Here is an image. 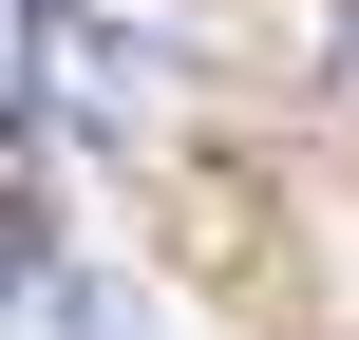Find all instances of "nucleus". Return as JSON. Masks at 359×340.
I'll return each mask as SVG.
<instances>
[{
    "mask_svg": "<svg viewBox=\"0 0 359 340\" xmlns=\"http://www.w3.org/2000/svg\"><path fill=\"white\" fill-rule=\"evenodd\" d=\"M341 95H359V0H341Z\"/></svg>",
    "mask_w": 359,
    "mask_h": 340,
    "instance_id": "1",
    "label": "nucleus"
}]
</instances>
